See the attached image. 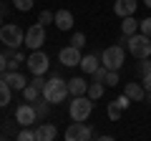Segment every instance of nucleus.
Segmentation results:
<instances>
[{"label":"nucleus","mask_w":151,"mask_h":141,"mask_svg":"<svg viewBox=\"0 0 151 141\" xmlns=\"http://www.w3.org/2000/svg\"><path fill=\"white\" fill-rule=\"evenodd\" d=\"M18 139H20V141H35V129H30V126H23V131L18 134Z\"/></svg>","instance_id":"obj_26"},{"label":"nucleus","mask_w":151,"mask_h":141,"mask_svg":"<svg viewBox=\"0 0 151 141\" xmlns=\"http://www.w3.org/2000/svg\"><path fill=\"white\" fill-rule=\"evenodd\" d=\"M70 45H76V48H83V45H86V33H73Z\"/></svg>","instance_id":"obj_29"},{"label":"nucleus","mask_w":151,"mask_h":141,"mask_svg":"<svg viewBox=\"0 0 151 141\" xmlns=\"http://www.w3.org/2000/svg\"><path fill=\"white\" fill-rule=\"evenodd\" d=\"M126 96L131 98V101H144L146 98V88L141 86V83H126Z\"/></svg>","instance_id":"obj_17"},{"label":"nucleus","mask_w":151,"mask_h":141,"mask_svg":"<svg viewBox=\"0 0 151 141\" xmlns=\"http://www.w3.org/2000/svg\"><path fill=\"white\" fill-rule=\"evenodd\" d=\"M68 81H63L60 76H53L50 81H45L43 86V98L48 103H63L65 98H68Z\"/></svg>","instance_id":"obj_1"},{"label":"nucleus","mask_w":151,"mask_h":141,"mask_svg":"<svg viewBox=\"0 0 151 141\" xmlns=\"http://www.w3.org/2000/svg\"><path fill=\"white\" fill-rule=\"evenodd\" d=\"M5 68H8V55L0 53V73H5Z\"/></svg>","instance_id":"obj_35"},{"label":"nucleus","mask_w":151,"mask_h":141,"mask_svg":"<svg viewBox=\"0 0 151 141\" xmlns=\"http://www.w3.org/2000/svg\"><path fill=\"white\" fill-rule=\"evenodd\" d=\"M10 3H13V8H15V10H23V13L33 10V0H10Z\"/></svg>","instance_id":"obj_25"},{"label":"nucleus","mask_w":151,"mask_h":141,"mask_svg":"<svg viewBox=\"0 0 151 141\" xmlns=\"http://www.w3.org/2000/svg\"><path fill=\"white\" fill-rule=\"evenodd\" d=\"M33 109H35L38 119H45V116H48V111H50V103L45 101L43 96H40V98H38V101H33Z\"/></svg>","instance_id":"obj_21"},{"label":"nucleus","mask_w":151,"mask_h":141,"mask_svg":"<svg viewBox=\"0 0 151 141\" xmlns=\"http://www.w3.org/2000/svg\"><path fill=\"white\" fill-rule=\"evenodd\" d=\"M53 20H55V13H50V10H40V15H38V23L48 25V23H53Z\"/></svg>","instance_id":"obj_28"},{"label":"nucleus","mask_w":151,"mask_h":141,"mask_svg":"<svg viewBox=\"0 0 151 141\" xmlns=\"http://www.w3.org/2000/svg\"><path fill=\"white\" fill-rule=\"evenodd\" d=\"M68 93H70V96H86V93H88L86 78H81V76L70 78V81H68Z\"/></svg>","instance_id":"obj_15"},{"label":"nucleus","mask_w":151,"mask_h":141,"mask_svg":"<svg viewBox=\"0 0 151 141\" xmlns=\"http://www.w3.org/2000/svg\"><path fill=\"white\" fill-rule=\"evenodd\" d=\"M25 65H28V70H30L33 76H43L45 70H48V65H50V58H48V53L45 50H30V55L25 58Z\"/></svg>","instance_id":"obj_6"},{"label":"nucleus","mask_w":151,"mask_h":141,"mask_svg":"<svg viewBox=\"0 0 151 141\" xmlns=\"http://www.w3.org/2000/svg\"><path fill=\"white\" fill-rule=\"evenodd\" d=\"M0 43L5 45V48H20L23 43H25V33H23L20 25H15V23H5V25L0 28Z\"/></svg>","instance_id":"obj_4"},{"label":"nucleus","mask_w":151,"mask_h":141,"mask_svg":"<svg viewBox=\"0 0 151 141\" xmlns=\"http://www.w3.org/2000/svg\"><path fill=\"white\" fill-rule=\"evenodd\" d=\"M10 98H13V88L8 86L5 78H0V109H5L8 103H10Z\"/></svg>","instance_id":"obj_19"},{"label":"nucleus","mask_w":151,"mask_h":141,"mask_svg":"<svg viewBox=\"0 0 151 141\" xmlns=\"http://www.w3.org/2000/svg\"><path fill=\"white\" fill-rule=\"evenodd\" d=\"M136 8H139V0H116V3H113V13H116L119 18L134 15Z\"/></svg>","instance_id":"obj_12"},{"label":"nucleus","mask_w":151,"mask_h":141,"mask_svg":"<svg viewBox=\"0 0 151 141\" xmlns=\"http://www.w3.org/2000/svg\"><path fill=\"white\" fill-rule=\"evenodd\" d=\"M141 86H144L146 91H151V70H149V73H144V81H141Z\"/></svg>","instance_id":"obj_33"},{"label":"nucleus","mask_w":151,"mask_h":141,"mask_svg":"<svg viewBox=\"0 0 151 141\" xmlns=\"http://www.w3.org/2000/svg\"><path fill=\"white\" fill-rule=\"evenodd\" d=\"M146 103H151V91H146V98H144Z\"/></svg>","instance_id":"obj_37"},{"label":"nucleus","mask_w":151,"mask_h":141,"mask_svg":"<svg viewBox=\"0 0 151 141\" xmlns=\"http://www.w3.org/2000/svg\"><path fill=\"white\" fill-rule=\"evenodd\" d=\"M106 114H108V119H111V121H119L121 114H124V109L119 106V101H111V103H106Z\"/></svg>","instance_id":"obj_22"},{"label":"nucleus","mask_w":151,"mask_h":141,"mask_svg":"<svg viewBox=\"0 0 151 141\" xmlns=\"http://www.w3.org/2000/svg\"><path fill=\"white\" fill-rule=\"evenodd\" d=\"M139 30L144 33V35H149V38H151V18H144V20H139Z\"/></svg>","instance_id":"obj_30"},{"label":"nucleus","mask_w":151,"mask_h":141,"mask_svg":"<svg viewBox=\"0 0 151 141\" xmlns=\"http://www.w3.org/2000/svg\"><path fill=\"white\" fill-rule=\"evenodd\" d=\"M126 48H129V53L134 55V58H151V38L149 35H144V33H134V35H129V40H126Z\"/></svg>","instance_id":"obj_3"},{"label":"nucleus","mask_w":151,"mask_h":141,"mask_svg":"<svg viewBox=\"0 0 151 141\" xmlns=\"http://www.w3.org/2000/svg\"><path fill=\"white\" fill-rule=\"evenodd\" d=\"M116 101H119V106H121V109H129V106H131V98L129 96H126V93H124V96H119V98H116Z\"/></svg>","instance_id":"obj_32"},{"label":"nucleus","mask_w":151,"mask_h":141,"mask_svg":"<svg viewBox=\"0 0 151 141\" xmlns=\"http://www.w3.org/2000/svg\"><path fill=\"white\" fill-rule=\"evenodd\" d=\"M101 63L106 65L108 70H119V68H124V63H126V53H124V48H121V45H108V48L101 53Z\"/></svg>","instance_id":"obj_5"},{"label":"nucleus","mask_w":151,"mask_h":141,"mask_svg":"<svg viewBox=\"0 0 151 141\" xmlns=\"http://www.w3.org/2000/svg\"><path fill=\"white\" fill-rule=\"evenodd\" d=\"M0 13H3V15H8V13H10V5H8V3H0Z\"/></svg>","instance_id":"obj_36"},{"label":"nucleus","mask_w":151,"mask_h":141,"mask_svg":"<svg viewBox=\"0 0 151 141\" xmlns=\"http://www.w3.org/2000/svg\"><path fill=\"white\" fill-rule=\"evenodd\" d=\"M58 58H60V65H65V68H73V65H78V63H81V48H76V45L60 48Z\"/></svg>","instance_id":"obj_10"},{"label":"nucleus","mask_w":151,"mask_h":141,"mask_svg":"<svg viewBox=\"0 0 151 141\" xmlns=\"http://www.w3.org/2000/svg\"><path fill=\"white\" fill-rule=\"evenodd\" d=\"M103 83H106L108 88L119 86V70H108V73H106V81H103Z\"/></svg>","instance_id":"obj_27"},{"label":"nucleus","mask_w":151,"mask_h":141,"mask_svg":"<svg viewBox=\"0 0 151 141\" xmlns=\"http://www.w3.org/2000/svg\"><path fill=\"white\" fill-rule=\"evenodd\" d=\"M58 139V129L53 124H38L35 126V141H53Z\"/></svg>","instance_id":"obj_13"},{"label":"nucleus","mask_w":151,"mask_h":141,"mask_svg":"<svg viewBox=\"0 0 151 141\" xmlns=\"http://www.w3.org/2000/svg\"><path fill=\"white\" fill-rule=\"evenodd\" d=\"M83 68V73H86V76H91L93 70L98 68V65H101V58H98L96 53H88V55H81V63H78Z\"/></svg>","instance_id":"obj_16"},{"label":"nucleus","mask_w":151,"mask_h":141,"mask_svg":"<svg viewBox=\"0 0 151 141\" xmlns=\"http://www.w3.org/2000/svg\"><path fill=\"white\" fill-rule=\"evenodd\" d=\"M121 33L124 35H134V33H139V20H136L134 15H126V18H121Z\"/></svg>","instance_id":"obj_18"},{"label":"nucleus","mask_w":151,"mask_h":141,"mask_svg":"<svg viewBox=\"0 0 151 141\" xmlns=\"http://www.w3.org/2000/svg\"><path fill=\"white\" fill-rule=\"evenodd\" d=\"M151 70V60L149 58H141V63H139V73L144 76V73H149Z\"/></svg>","instance_id":"obj_31"},{"label":"nucleus","mask_w":151,"mask_h":141,"mask_svg":"<svg viewBox=\"0 0 151 141\" xmlns=\"http://www.w3.org/2000/svg\"><path fill=\"white\" fill-rule=\"evenodd\" d=\"M144 3H146V8H151V0H144Z\"/></svg>","instance_id":"obj_38"},{"label":"nucleus","mask_w":151,"mask_h":141,"mask_svg":"<svg viewBox=\"0 0 151 141\" xmlns=\"http://www.w3.org/2000/svg\"><path fill=\"white\" fill-rule=\"evenodd\" d=\"M55 28L58 30H73V25H76V18H73V13L70 10H65V8H60V10H55Z\"/></svg>","instance_id":"obj_11"},{"label":"nucleus","mask_w":151,"mask_h":141,"mask_svg":"<svg viewBox=\"0 0 151 141\" xmlns=\"http://www.w3.org/2000/svg\"><path fill=\"white\" fill-rule=\"evenodd\" d=\"M43 43H45V25L43 23H33L25 30V48L38 50V48H43Z\"/></svg>","instance_id":"obj_7"},{"label":"nucleus","mask_w":151,"mask_h":141,"mask_svg":"<svg viewBox=\"0 0 151 141\" xmlns=\"http://www.w3.org/2000/svg\"><path fill=\"white\" fill-rule=\"evenodd\" d=\"M88 96H91L93 101H98V98L103 96V83H98V81H91V83H88Z\"/></svg>","instance_id":"obj_23"},{"label":"nucleus","mask_w":151,"mask_h":141,"mask_svg":"<svg viewBox=\"0 0 151 141\" xmlns=\"http://www.w3.org/2000/svg\"><path fill=\"white\" fill-rule=\"evenodd\" d=\"M43 96V91H40V88L38 86H33V83H28L25 88H23V98H25L28 103H33V101H38V98Z\"/></svg>","instance_id":"obj_20"},{"label":"nucleus","mask_w":151,"mask_h":141,"mask_svg":"<svg viewBox=\"0 0 151 141\" xmlns=\"http://www.w3.org/2000/svg\"><path fill=\"white\" fill-rule=\"evenodd\" d=\"M91 114H93V98L88 93L86 96H70V103H68L70 121H86Z\"/></svg>","instance_id":"obj_2"},{"label":"nucleus","mask_w":151,"mask_h":141,"mask_svg":"<svg viewBox=\"0 0 151 141\" xmlns=\"http://www.w3.org/2000/svg\"><path fill=\"white\" fill-rule=\"evenodd\" d=\"M65 141H88L93 136V131H91V126L86 124V121H73V124L65 129Z\"/></svg>","instance_id":"obj_8"},{"label":"nucleus","mask_w":151,"mask_h":141,"mask_svg":"<svg viewBox=\"0 0 151 141\" xmlns=\"http://www.w3.org/2000/svg\"><path fill=\"white\" fill-rule=\"evenodd\" d=\"M3 78L8 81V86H10L13 91H23V88L30 83V81H25V76L18 73V70H5V76H3Z\"/></svg>","instance_id":"obj_14"},{"label":"nucleus","mask_w":151,"mask_h":141,"mask_svg":"<svg viewBox=\"0 0 151 141\" xmlns=\"http://www.w3.org/2000/svg\"><path fill=\"white\" fill-rule=\"evenodd\" d=\"M33 86H38V88H40V91H43V86H45V81H43V76H33Z\"/></svg>","instance_id":"obj_34"},{"label":"nucleus","mask_w":151,"mask_h":141,"mask_svg":"<svg viewBox=\"0 0 151 141\" xmlns=\"http://www.w3.org/2000/svg\"><path fill=\"white\" fill-rule=\"evenodd\" d=\"M0 28H3V13H0Z\"/></svg>","instance_id":"obj_39"},{"label":"nucleus","mask_w":151,"mask_h":141,"mask_svg":"<svg viewBox=\"0 0 151 141\" xmlns=\"http://www.w3.org/2000/svg\"><path fill=\"white\" fill-rule=\"evenodd\" d=\"M23 60H25V55H23V53H18V50H15V53H13L10 58H8V70H15L18 65L23 63Z\"/></svg>","instance_id":"obj_24"},{"label":"nucleus","mask_w":151,"mask_h":141,"mask_svg":"<svg viewBox=\"0 0 151 141\" xmlns=\"http://www.w3.org/2000/svg\"><path fill=\"white\" fill-rule=\"evenodd\" d=\"M15 121L20 126H33L38 121V114H35V109H33V103H20L15 109Z\"/></svg>","instance_id":"obj_9"}]
</instances>
